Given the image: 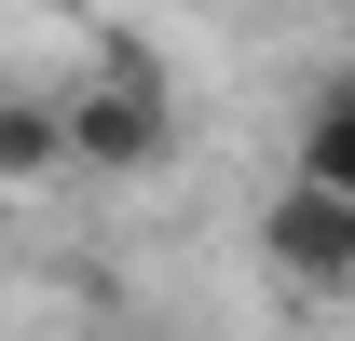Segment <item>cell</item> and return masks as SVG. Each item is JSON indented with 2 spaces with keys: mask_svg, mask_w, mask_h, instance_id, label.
I'll use <instances>...</instances> for the list:
<instances>
[{
  "mask_svg": "<svg viewBox=\"0 0 355 341\" xmlns=\"http://www.w3.org/2000/svg\"><path fill=\"white\" fill-rule=\"evenodd\" d=\"M55 137H69V164H83V177H150V164L178 150V82H164L137 42H110V55H96V82L55 96Z\"/></svg>",
  "mask_w": 355,
  "mask_h": 341,
  "instance_id": "cell-1",
  "label": "cell"
},
{
  "mask_svg": "<svg viewBox=\"0 0 355 341\" xmlns=\"http://www.w3.org/2000/svg\"><path fill=\"white\" fill-rule=\"evenodd\" d=\"M260 246H273V273H287L301 300H355V191L287 177V191H273V218H260Z\"/></svg>",
  "mask_w": 355,
  "mask_h": 341,
  "instance_id": "cell-2",
  "label": "cell"
},
{
  "mask_svg": "<svg viewBox=\"0 0 355 341\" xmlns=\"http://www.w3.org/2000/svg\"><path fill=\"white\" fill-rule=\"evenodd\" d=\"M287 177H314V191H355V69L301 110V150H287Z\"/></svg>",
  "mask_w": 355,
  "mask_h": 341,
  "instance_id": "cell-3",
  "label": "cell"
},
{
  "mask_svg": "<svg viewBox=\"0 0 355 341\" xmlns=\"http://www.w3.org/2000/svg\"><path fill=\"white\" fill-rule=\"evenodd\" d=\"M42 177H69L55 96H0V191H42Z\"/></svg>",
  "mask_w": 355,
  "mask_h": 341,
  "instance_id": "cell-4",
  "label": "cell"
}]
</instances>
